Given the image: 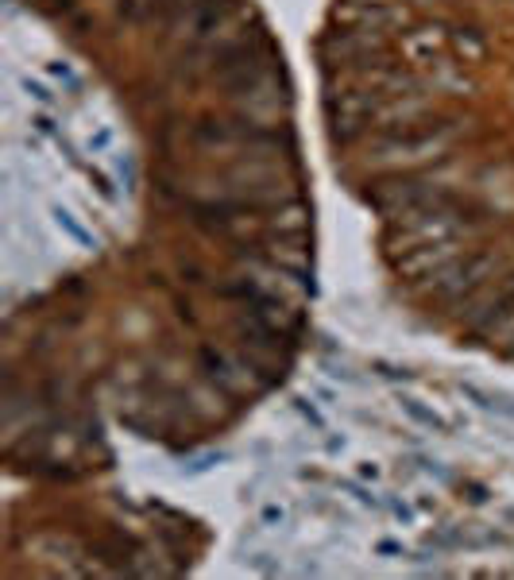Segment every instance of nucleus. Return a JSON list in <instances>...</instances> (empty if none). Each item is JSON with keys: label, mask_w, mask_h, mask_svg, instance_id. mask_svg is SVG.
<instances>
[{"label": "nucleus", "mask_w": 514, "mask_h": 580, "mask_svg": "<svg viewBox=\"0 0 514 580\" xmlns=\"http://www.w3.org/2000/svg\"><path fill=\"white\" fill-rule=\"evenodd\" d=\"M47 74H50V78H59L66 89H78L81 86V78L70 70V62H47Z\"/></svg>", "instance_id": "nucleus-8"}, {"label": "nucleus", "mask_w": 514, "mask_h": 580, "mask_svg": "<svg viewBox=\"0 0 514 580\" xmlns=\"http://www.w3.org/2000/svg\"><path fill=\"white\" fill-rule=\"evenodd\" d=\"M468 128V120L445 117V120H410L402 128L379 132V139L368 148L364 163L375 170H398V167H422L429 159H445L453 139Z\"/></svg>", "instance_id": "nucleus-1"}, {"label": "nucleus", "mask_w": 514, "mask_h": 580, "mask_svg": "<svg viewBox=\"0 0 514 580\" xmlns=\"http://www.w3.org/2000/svg\"><path fill=\"white\" fill-rule=\"evenodd\" d=\"M31 124H35L43 136H59V132H55V120H50L47 112H35V117H31Z\"/></svg>", "instance_id": "nucleus-10"}, {"label": "nucleus", "mask_w": 514, "mask_h": 580, "mask_svg": "<svg viewBox=\"0 0 514 580\" xmlns=\"http://www.w3.org/2000/svg\"><path fill=\"white\" fill-rule=\"evenodd\" d=\"M402 410H406L410 418H417V422H426L429 430H437V433H448V426L441 422V418H437L433 410H426V406L417 403V399H402Z\"/></svg>", "instance_id": "nucleus-6"}, {"label": "nucleus", "mask_w": 514, "mask_h": 580, "mask_svg": "<svg viewBox=\"0 0 514 580\" xmlns=\"http://www.w3.org/2000/svg\"><path fill=\"white\" fill-rule=\"evenodd\" d=\"M387 31H368V28H344V31H329L321 39V59L340 66V62H356V59H371V54H387Z\"/></svg>", "instance_id": "nucleus-3"}, {"label": "nucleus", "mask_w": 514, "mask_h": 580, "mask_svg": "<svg viewBox=\"0 0 514 580\" xmlns=\"http://www.w3.org/2000/svg\"><path fill=\"white\" fill-rule=\"evenodd\" d=\"M445 39L453 43V54L464 62L487 59V35L472 23H445Z\"/></svg>", "instance_id": "nucleus-5"}, {"label": "nucleus", "mask_w": 514, "mask_h": 580, "mask_svg": "<svg viewBox=\"0 0 514 580\" xmlns=\"http://www.w3.org/2000/svg\"><path fill=\"white\" fill-rule=\"evenodd\" d=\"M23 93H28L31 101H39L43 108H50V105H55V93H50V89L43 86V81H31V78H23Z\"/></svg>", "instance_id": "nucleus-9"}, {"label": "nucleus", "mask_w": 514, "mask_h": 580, "mask_svg": "<svg viewBox=\"0 0 514 580\" xmlns=\"http://www.w3.org/2000/svg\"><path fill=\"white\" fill-rule=\"evenodd\" d=\"M108 143H112V132H97V136H89V151H105Z\"/></svg>", "instance_id": "nucleus-11"}, {"label": "nucleus", "mask_w": 514, "mask_h": 580, "mask_svg": "<svg viewBox=\"0 0 514 580\" xmlns=\"http://www.w3.org/2000/svg\"><path fill=\"white\" fill-rule=\"evenodd\" d=\"M514 321V275H503L499 283H495L491 298L487 302H480V310H475L472 317V333L480 337H491L499 333L503 325Z\"/></svg>", "instance_id": "nucleus-4"}, {"label": "nucleus", "mask_w": 514, "mask_h": 580, "mask_svg": "<svg viewBox=\"0 0 514 580\" xmlns=\"http://www.w3.org/2000/svg\"><path fill=\"white\" fill-rule=\"evenodd\" d=\"M50 217H55V221H59V228H66V232H70L74 240H78V244H86V248H97L93 240H89V232H86V228H81L78 221H74V217H70L62 206H55V209H50Z\"/></svg>", "instance_id": "nucleus-7"}, {"label": "nucleus", "mask_w": 514, "mask_h": 580, "mask_svg": "<svg viewBox=\"0 0 514 580\" xmlns=\"http://www.w3.org/2000/svg\"><path fill=\"white\" fill-rule=\"evenodd\" d=\"M506 271V259L499 252H456L453 259H445L441 267L426 271L417 279V290L429 298H441V302H468L472 294H480L484 286L499 283V275Z\"/></svg>", "instance_id": "nucleus-2"}]
</instances>
